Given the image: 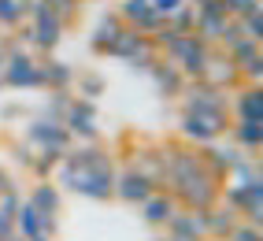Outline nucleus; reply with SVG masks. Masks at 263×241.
<instances>
[{"label": "nucleus", "mask_w": 263, "mask_h": 241, "mask_svg": "<svg viewBox=\"0 0 263 241\" xmlns=\"http://www.w3.org/2000/svg\"><path fill=\"white\" fill-rule=\"evenodd\" d=\"M115 160L104 152L97 141L71 145L56 167V182L89 200H111L115 197Z\"/></svg>", "instance_id": "f257e3e1"}, {"label": "nucleus", "mask_w": 263, "mask_h": 241, "mask_svg": "<svg viewBox=\"0 0 263 241\" xmlns=\"http://www.w3.org/2000/svg\"><path fill=\"white\" fill-rule=\"evenodd\" d=\"M182 115H200L226 134L230 130V97L204 85V82H189L182 89Z\"/></svg>", "instance_id": "f03ea898"}, {"label": "nucleus", "mask_w": 263, "mask_h": 241, "mask_svg": "<svg viewBox=\"0 0 263 241\" xmlns=\"http://www.w3.org/2000/svg\"><path fill=\"white\" fill-rule=\"evenodd\" d=\"M41 60H33L30 52H23L19 45L4 48V85H11V89H45L41 85Z\"/></svg>", "instance_id": "7ed1b4c3"}, {"label": "nucleus", "mask_w": 263, "mask_h": 241, "mask_svg": "<svg viewBox=\"0 0 263 241\" xmlns=\"http://www.w3.org/2000/svg\"><path fill=\"white\" fill-rule=\"evenodd\" d=\"M26 141L37 149V152H60V156L74 145L71 134H67V126L60 123V119H48V115L33 119V123L26 126Z\"/></svg>", "instance_id": "20e7f679"}, {"label": "nucleus", "mask_w": 263, "mask_h": 241, "mask_svg": "<svg viewBox=\"0 0 263 241\" xmlns=\"http://www.w3.org/2000/svg\"><path fill=\"white\" fill-rule=\"evenodd\" d=\"M63 126L71 134V141H97V104L93 100H82V97H71L67 104V115H63Z\"/></svg>", "instance_id": "39448f33"}, {"label": "nucleus", "mask_w": 263, "mask_h": 241, "mask_svg": "<svg viewBox=\"0 0 263 241\" xmlns=\"http://www.w3.org/2000/svg\"><path fill=\"white\" fill-rule=\"evenodd\" d=\"M200 82L212 85V89H219V93H230V85H241V75H237V67L230 63V56L219 52V48H212V56H208V67H204Z\"/></svg>", "instance_id": "423d86ee"}, {"label": "nucleus", "mask_w": 263, "mask_h": 241, "mask_svg": "<svg viewBox=\"0 0 263 241\" xmlns=\"http://www.w3.org/2000/svg\"><path fill=\"white\" fill-rule=\"evenodd\" d=\"M119 19H122V26H130V30H137V33H145V38H152V33L163 26V19L152 11L148 0H126V4L119 8Z\"/></svg>", "instance_id": "0eeeda50"}, {"label": "nucleus", "mask_w": 263, "mask_h": 241, "mask_svg": "<svg viewBox=\"0 0 263 241\" xmlns=\"http://www.w3.org/2000/svg\"><path fill=\"white\" fill-rule=\"evenodd\" d=\"M156 193V182L152 178H145L141 171H122V175H115V197L119 200H126V204H141V200H148Z\"/></svg>", "instance_id": "6e6552de"}, {"label": "nucleus", "mask_w": 263, "mask_h": 241, "mask_svg": "<svg viewBox=\"0 0 263 241\" xmlns=\"http://www.w3.org/2000/svg\"><path fill=\"white\" fill-rule=\"evenodd\" d=\"M56 227H60L56 219H45L41 212H33L26 200H23V208L15 212V234H19L23 241H33V237H52V234H56Z\"/></svg>", "instance_id": "1a4fd4ad"}, {"label": "nucleus", "mask_w": 263, "mask_h": 241, "mask_svg": "<svg viewBox=\"0 0 263 241\" xmlns=\"http://www.w3.org/2000/svg\"><path fill=\"white\" fill-rule=\"evenodd\" d=\"M137 208H141V219L148 223V227H167V223L182 212L178 204H174V197L167 193V189H156V193H152L148 200H141Z\"/></svg>", "instance_id": "9d476101"}, {"label": "nucleus", "mask_w": 263, "mask_h": 241, "mask_svg": "<svg viewBox=\"0 0 263 241\" xmlns=\"http://www.w3.org/2000/svg\"><path fill=\"white\" fill-rule=\"evenodd\" d=\"M145 75H148V78L156 82V89H160L163 97H182V89H185V85H189V82L182 78V71H178V67H171V63H167L163 56H160V60H156V63L148 67V71H145Z\"/></svg>", "instance_id": "9b49d317"}, {"label": "nucleus", "mask_w": 263, "mask_h": 241, "mask_svg": "<svg viewBox=\"0 0 263 241\" xmlns=\"http://www.w3.org/2000/svg\"><path fill=\"white\" fill-rule=\"evenodd\" d=\"M126 30L122 26V19H119V11H108V15H100V23H97V30H93V41H89V48L97 56H108L111 52V45L119 41V33Z\"/></svg>", "instance_id": "f8f14e48"}, {"label": "nucleus", "mask_w": 263, "mask_h": 241, "mask_svg": "<svg viewBox=\"0 0 263 241\" xmlns=\"http://www.w3.org/2000/svg\"><path fill=\"white\" fill-rule=\"evenodd\" d=\"M182 137L189 145L204 149V145H215L222 137V130L215 123H208V119H200V115H182Z\"/></svg>", "instance_id": "ddd939ff"}, {"label": "nucleus", "mask_w": 263, "mask_h": 241, "mask_svg": "<svg viewBox=\"0 0 263 241\" xmlns=\"http://www.w3.org/2000/svg\"><path fill=\"white\" fill-rule=\"evenodd\" d=\"M234 119H245V123H263V93L259 85H241L234 97Z\"/></svg>", "instance_id": "4468645a"}, {"label": "nucleus", "mask_w": 263, "mask_h": 241, "mask_svg": "<svg viewBox=\"0 0 263 241\" xmlns=\"http://www.w3.org/2000/svg\"><path fill=\"white\" fill-rule=\"evenodd\" d=\"M167 237H174V241H208L204 237V215L200 212H178L171 223H167Z\"/></svg>", "instance_id": "2eb2a0df"}, {"label": "nucleus", "mask_w": 263, "mask_h": 241, "mask_svg": "<svg viewBox=\"0 0 263 241\" xmlns=\"http://www.w3.org/2000/svg\"><path fill=\"white\" fill-rule=\"evenodd\" d=\"M26 204H30L33 212H41L45 219H56V215H60V186H52V182H37V186L30 189Z\"/></svg>", "instance_id": "dca6fc26"}, {"label": "nucleus", "mask_w": 263, "mask_h": 241, "mask_svg": "<svg viewBox=\"0 0 263 241\" xmlns=\"http://www.w3.org/2000/svg\"><path fill=\"white\" fill-rule=\"evenodd\" d=\"M41 67V85L45 89H71L74 85V67H67V63H60V60H45V63H37Z\"/></svg>", "instance_id": "f3484780"}, {"label": "nucleus", "mask_w": 263, "mask_h": 241, "mask_svg": "<svg viewBox=\"0 0 263 241\" xmlns=\"http://www.w3.org/2000/svg\"><path fill=\"white\" fill-rule=\"evenodd\" d=\"M230 137L241 145V152H259V145H263V123H245V119H234Z\"/></svg>", "instance_id": "a211bd4d"}, {"label": "nucleus", "mask_w": 263, "mask_h": 241, "mask_svg": "<svg viewBox=\"0 0 263 241\" xmlns=\"http://www.w3.org/2000/svg\"><path fill=\"white\" fill-rule=\"evenodd\" d=\"M167 26H171L174 33H193V26H197V8H193L189 0H185V4L167 19Z\"/></svg>", "instance_id": "6ab92c4d"}, {"label": "nucleus", "mask_w": 263, "mask_h": 241, "mask_svg": "<svg viewBox=\"0 0 263 241\" xmlns=\"http://www.w3.org/2000/svg\"><path fill=\"white\" fill-rule=\"evenodd\" d=\"M74 82H78V97H82V100H93V97H100L104 89H108L104 75H97V71H85V75L74 78Z\"/></svg>", "instance_id": "aec40b11"}, {"label": "nucleus", "mask_w": 263, "mask_h": 241, "mask_svg": "<svg viewBox=\"0 0 263 241\" xmlns=\"http://www.w3.org/2000/svg\"><path fill=\"white\" fill-rule=\"evenodd\" d=\"M26 19V4H19V0H0V26L15 30Z\"/></svg>", "instance_id": "412c9836"}, {"label": "nucleus", "mask_w": 263, "mask_h": 241, "mask_svg": "<svg viewBox=\"0 0 263 241\" xmlns=\"http://www.w3.org/2000/svg\"><path fill=\"white\" fill-rule=\"evenodd\" d=\"M23 208V193H19V189H4V193H0V212H4V215H11L15 219V212H19Z\"/></svg>", "instance_id": "4be33fe9"}, {"label": "nucleus", "mask_w": 263, "mask_h": 241, "mask_svg": "<svg viewBox=\"0 0 263 241\" xmlns=\"http://www.w3.org/2000/svg\"><path fill=\"white\" fill-rule=\"evenodd\" d=\"M226 241H259V227H252V223H237V227L226 234Z\"/></svg>", "instance_id": "5701e85b"}, {"label": "nucleus", "mask_w": 263, "mask_h": 241, "mask_svg": "<svg viewBox=\"0 0 263 241\" xmlns=\"http://www.w3.org/2000/svg\"><path fill=\"white\" fill-rule=\"evenodd\" d=\"M148 4H152V11H156V15H160V19L167 23L171 15H174V11H178V8L185 4V0H148Z\"/></svg>", "instance_id": "b1692460"}, {"label": "nucleus", "mask_w": 263, "mask_h": 241, "mask_svg": "<svg viewBox=\"0 0 263 241\" xmlns=\"http://www.w3.org/2000/svg\"><path fill=\"white\" fill-rule=\"evenodd\" d=\"M45 4H48L52 11H56V15H60L63 23H67V19H71V15H74V8H78V0H45Z\"/></svg>", "instance_id": "393cba45"}, {"label": "nucleus", "mask_w": 263, "mask_h": 241, "mask_svg": "<svg viewBox=\"0 0 263 241\" xmlns=\"http://www.w3.org/2000/svg\"><path fill=\"white\" fill-rule=\"evenodd\" d=\"M15 237V219L0 212V241H11Z\"/></svg>", "instance_id": "a878e982"}, {"label": "nucleus", "mask_w": 263, "mask_h": 241, "mask_svg": "<svg viewBox=\"0 0 263 241\" xmlns=\"http://www.w3.org/2000/svg\"><path fill=\"white\" fill-rule=\"evenodd\" d=\"M11 152H15V160H19L23 167H30V163H33V152H30V145H11Z\"/></svg>", "instance_id": "bb28decb"}, {"label": "nucleus", "mask_w": 263, "mask_h": 241, "mask_svg": "<svg viewBox=\"0 0 263 241\" xmlns=\"http://www.w3.org/2000/svg\"><path fill=\"white\" fill-rule=\"evenodd\" d=\"M4 189H11V175H8L4 167H0V193H4Z\"/></svg>", "instance_id": "cd10ccee"}, {"label": "nucleus", "mask_w": 263, "mask_h": 241, "mask_svg": "<svg viewBox=\"0 0 263 241\" xmlns=\"http://www.w3.org/2000/svg\"><path fill=\"white\" fill-rule=\"evenodd\" d=\"M0 75H4V48H0ZM0 85H4V78H0Z\"/></svg>", "instance_id": "c85d7f7f"}, {"label": "nucleus", "mask_w": 263, "mask_h": 241, "mask_svg": "<svg viewBox=\"0 0 263 241\" xmlns=\"http://www.w3.org/2000/svg\"><path fill=\"white\" fill-rule=\"evenodd\" d=\"M11 241H23V237H19V234H15V237H11ZM33 241H52V237H33Z\"/></svg>", "instance_id": "c756f323"}, {"label": "nucleus", "mask_w": 263, "mask_h": 241, "mask_svg": "<svg viewBox=\"0 0 263 241\" xmlns=\"http://www.w3.org/2000/svg\"><path fill=\"white\" fill-rule=\"evenodd\" d=\"M156 241H174V237H156Z\"/></svg>", "instance_id": "7c9ffc66"}, {"label": "nucleus", "mask_w": 263, "mask_h": 241, "mask_svg": "<svg viewBox=\"0 0 263 241\" xmlns=\"http://www.w3.org/2000/svg\"><path fill=\"white\" fill-rule=\"evenodd\" d=\"M189 4H200V0H189Z\"/></svg>", "instance_id": "2f4dec72"}, {"label": "nucleus", "mask_w": 263, "mask_h": 241, "mask_svg": "<svg viewBox=\"0 0 263 241\" xmlns=\"http://www.w3.org/2000/svg\"><path fill=\"white\" fill-rule=\"evenodd\" d=\"M19 4H30V0H19Z\"/></svg>", "instance_id": "473e14b6"}]
</instances>
